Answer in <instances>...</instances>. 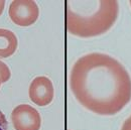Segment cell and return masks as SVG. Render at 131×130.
Returning a JSON list of instances; mask_svg holds the SVG:
<instances>
[{"label": "cell", "instance_id": "obj_3", "mask_svg": "<svg viewBox=\"0 0 131 130\" xmlns=\"http://www.w3.org/2000/svg\"><path fill=\"white\" fill-rule=\"evenodd\" d=\"M8 13L16 25L29 26L37 20L39 9L32 0H14L9 6Z\"/></svg>", "mask_w": 131, "mask_h": 130}, {"label": "cell", "instance_id": "obj_7", "mask_svg": "<svg viewBox=\"0 0 131 130\" xmlns=\"http://www.w3.org/2000/svg\"><path fill=\"white\" fill-rule=\"evenodd\" d=\"M10 76H11V73H10L9 68L3 62L0 61V80H1V83L7 82L10 79Z\"/></svg>", "mask_w": 131, "mask_h": 130}, {"label": "cell", "instance_id": "obj_1", "mask_svg": "<svg viewBox=\"0 0 131 130\" xmlns=\"http://www.w3.org/2000/svg\"><path fill=\"white\" fill-rule=\"evenodd\" d=\"M70 87L86 109L99 115H114L131 100V79L114 58L92 52L73 66Z\"/></svg>", "mask_w": 131, "mask_h": 130}, {"label": "cell", "instance_id": "obj_5", "mask_svg": "<svg viewBox=\"0 0 131 130\" xmlns=\"http://www.w3.org/2000/svg\"><path fill=\"white\" fill-rule=\"evenodd\" d=\"M53 86L47 77H36L29 86V98L37 106H47L53 99Z\"/></svg>", "mask_w": 131, "mask_h": 130}, {"label": "cell", "instance_id": "obj_10", "mask_svg": "<svg viewBox=\"0 0 131 130\" xmlns=\"http://www.w3.org/2000/svg\"><path fill=\"white\" fill-rule=\"evenodd\" d=\"M4 6H5V1L0 0V15L2 14V12L4 10Z\"/></svg>", "mask_w": 131, "mask_h": 130}, {"label": "cell", "instance_id": "obj_9", "mask_svg": "<svg viewBox=\"0 0 131 130\" xmlns=\"http://www.w3.org/2000/svg\"><path fill=\"white\" fill-rule=\"evenodd\" d=\"M121 130H131V116L125 120V122L123 123V126H122Z\"/></svg>", "mask_w": 131, "mask_h": 130}, {"label": "cell", "instance_id": "obj_11", "mask_svg": "<svg viewBox=\"0 0 131 130\" xmlns=\"http://www.w3.org/2000/svg\"><path fill=\"white\" fill-rule=\"evenodd\" d=\"M0 85H1V80H0Z\"/></svg>", "mask_w": 131, "mask_h": 130}, {"label": "cell", "instance_id": "obj_2", "mask_svg": "<svg viewBox=\"0 0 131 130\" xmlns=\"http://www.w3.org/2000/svg\"><path fill=\"white\" fill-rule=\"evenodd\" d=\"M119 11L117 1H68L67 30L73 35L92 37L108 31Z\"/></svg>", "mask_w": 131, "mask_h": 130}, {"label": "cell", "instance_id": "obj_4", "mask_svg": "<svg viewBox=\"0 0 131 130\" xmlns=\"http://www.w3.org/2000/svg\"><path fill=\"white\" fill-rule=\"evenodd\" d=\"M11 121L15 130H39L41 126L40 114L27 104L18 105L13 109Z\"/></svg>", "mask_w": 131, "mask_h": 130}, {"label": "cell", "instance_id": "obj_6", "mask_svg": "<svg viewBox=\"0 0 131 130\" xmlns=\"http://www.w3.org/2000/svg\"><path fill=\"white\" fill-rule=\"evenodd\" d=\"M16 49V35L11 30L0 28V58H9L15 52Z\"/></svg>", "mask_w": 131, "mask_h": 130}, {"label": "cell", "instance_id": "obj_12", "mask_svg": "<svg viewBox=\"0 0 131 130\" xmlns=\"http://www.w3.org/2000/svg\"><path fill=\"white\" fill-rule=\"evenodd\" d=\"M130 5H131V1H130Z\"/></svg>", "mask_w": 131, "mask_h": 130}, {"label": "cell", "instance_id": "obj_8", "mask_svg": "<svg viewBox=\"0 0 131 130\" xmlns=\"http://www.w3.org/2000/svg\"><path fill=\"white\" fill-rule=\"evenodd\" d=\"M0 130H8V122L2 111H0Z\"/></svg>", "mask_w": 131, "mask_h": 130}]
</instances>
